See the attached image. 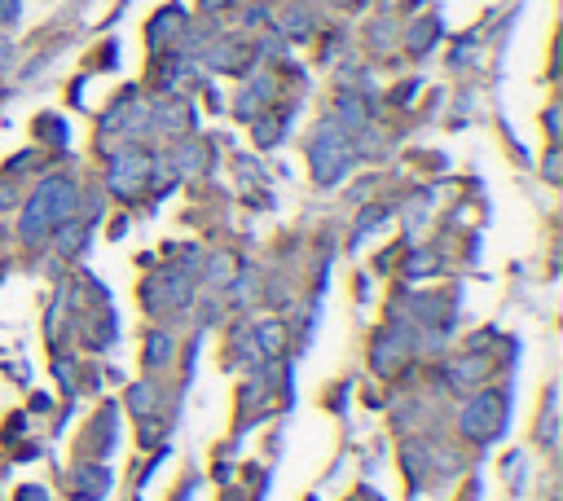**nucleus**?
I'll return each mask as SVG.
<instances>
[{
  "label": "nucleus",
  "mask_w": 563,
  "mask_h": 501,
  "mask_svg": "<svg viewBox=\"0 0 563 501\" xmlns=\"http://www.w3.org/2000/svg\"><path fill=\"white\" fill-rule=\"evenodd\" d=\"M71 207H75L71 181H44V185L36 189V198H31V207H27V225H22L27 242L49 238V229H58L62 220L71 216Z\"/></svg>",
  "instance_id": "f257e3e1"
},
{
  "label": "nucleus",
  "mask_w": 563,
  "mask_h": 501,
  "mask_svg": "<svg viewBox=\"0 0 563 501\" xmlns=\"http://www.w3.org/2000/svg\"><path fill=\"white\" fill-rule=\"evenodd\" d=\"M313 163H317V172L326 176H339V163H344V141H339V132L335 128H326L322 132V141H317V150H313Z\"/></svg>",
  "instance_id": "f03ea898"
},
{
  "label": "nucleus",
  "mask_w": 563,
  "mask_h": 501,
  "mask_svg": "<svg viewBox=\"0 0 563 501\" xmlns=\"http://www.w3.org/2000/svg\"><path fill=\"white\" fill-rule=\"evenodd\" d=\"M132 405H137V414H141V409L150 414V409H154V387H137V392H132Z\"/></svg>",
  "instance_id": "7ed1b4c3"
}]
</instances>
